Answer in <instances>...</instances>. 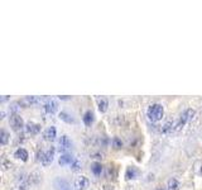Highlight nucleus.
Returning <instances> with one entry per match:
<instances>
[{"mask_svg": "<svg viewBox=\"0 0 202 190\" xmlns=\"http://www.w3.org/2000/svg\"><path fill=\"white\" fill-rule=\"evenodd\" d=\"M11 166H13V164L10 162L9 160L3 158V161H2V167H3V170H4V171H6V170H9V168H11Z\"/></svg>", "mask_w": 202, "mask_h": 190, "instance_id": "393cba45", "label": "nucleus"}, {"mask_svg": "<svg viewBox=\"0 0 202 190\" xmlns=\"http://www.w3.org/2000/svg\"><path fill=\"white\" fill-rule=\"evenodd\" d=\"M178 189H179V181L174 178H171L167 184V190H178Z\"/></svg>", "mask_w": 202, "mask_h": 190, "instance_id": "aec40b11", "label": "nucleus"}, {"mask_svg": "<svg viewBox=\"0 0 202 190\" xmlns=\"http://www.w3.org/2000/svg\"><path fill=\"white\" fill-rule=\"evenodd\" d=\"M10 125H11V128L15 132L21 131V129H23V127H24L23 118H21L20 115H18L17 113H13L10 115Z\"/></svg>", "mask_w": 202, "mask_h": 190, "instance_id": "39448f33", "label": "nucleus"}, {"mask_svg": "<svg viewBox=\"0 0 202 190\" xmlns=\"http://www.w3.org/2000/svg\"><path fill=\"white\" fill-rule=\"evenodd\" d=\"M58 146H60V150L63 153H67L68 151H71L72 148H73V142L70 139L68 136L63 135V136H61V138L58 141Z\"/></svg>", "mask_w": 202, "mask_h": 190, "instance_id": "20e7f679", "label": "nucleus"}, {"mask_svg": "<svg viewBox=\"0 0 202 190\" xmlns=\"http://www.w3.org/2000/svg\"><path fill=\"white\" fill-rule=\"evenodd\" d=\"M138 176V170H136L135 167H128L126 168V172H125V179L126 180H133Z\"/></svg>", "mask_w": 202, "mask_h": 190, "instance_id": "dca6fc26", "label": "nucleus"}, {"mask_svg": "<svg viewBox=\"0 0 202 190\" xmlns=\"http://www.w3.org/2000/svg\"><path fill=\"white\" fill-rule=\"evenodd\" d=\"M75 161V158L72 157V155H70V153H62L61 155V157H60V165L61 166H67V165H72V162Z\"/></svg>", "mask_w": 202, "mask_h": 190, "instance_id": "f8f14e48", "label": "nucleus"}, {"mask_svg": "<svg viewBox=\"0 0 202 190\" xmlns=\"http://www.w3.org/2000/svg\"><path fill=\"white\" fill-rule=\"evenodd\" d=\"M27 181L29 182V185L32 186V185H37L38 182L41 181V174L38 172V171H33L29 176L27 178Z\"/></svg>", "mask_w": 202, "mask_h": 190, "instance_id": "ddd939ff", "label": "nucleus"}, {"mask_svg": "<svg viewBox=\"0 0 202 190\" xmlns=\"http://www.w3.org/2000/svg\"><path fill=\"white\" fill-rule=\"evenodd\" d=\"M42 100H43L42 98H37V96H25V98H23V99H20L18 103H19V105H21V107L28 108V107H31V105L41 103Z\"/></svg>", "mask_w": 202, "mask_h": 190, "instance_id": "0eeeda50", "label": "nucleus"}, {"mask_svg": "<svg viewBox=\"0 0 202 190\" xmlns=\"http://www.w3.org/2000/svg\"><path fill=\"white\" fill-rule=\"evenodd\" d=\"M154 190H164V188H162V186H157V188H154Z\"/></svg>", "mask_w": 202, "mask_h": 190, "instance_id": "c756f323", "label": "nucleus"}, {"mask_svg": "<svg viewBox=\"0 0 202 190\" xmlns=\"http://www.w3.org/2000/svg\"><path fill=\"white\" fill-rule=\"evenodd\" d=\"M90 157L93 158V160H103L104 158V153L101 151H96V152H92L90 155Z\"/></svg>", "mask_w": 202, "mask_h": 190, "instance_id": "a878e982", "label": "nucleus"}, {"mask_svg": "<svg viewBox=\"0 0 202 190\" xmlns=\"http://www.w3.org/2000/svg\"><path fill=\"white\" fill-rule=\"evenodd\" d=\"M60 99H63V100H66V99H70V98H67V96H60Z\"/></svg>", "mask_w": 202, "mask_h": 190, "instance_id": "7c9ffc66", "label": "nucleus"}, {"mask_svg": "<svg viewBox=\"0 0 202 190\" xmlns=\"http://www.w3.org/2000/svg\"><path fill=\"white\" fill-rule=\"evenodd\" d=\"M91 171L93 175H96V176H100L101 174H103V165L100 162H93L91 165Z\"/></svg>", "mask_w": 202, "mask_h": 190, "instance_id": "6ab92c4d", "label": "nucleus"}, {"mask_svg": "<svg viewBox=\"0 0 202 190\" xmlns=\"http://www.w3.org/2000/svg\"><path fill=\"white\" fill-rule=\"evenodd\" d=\"M25 131L28 135H38L39 131H41V125L37 124V123H33V122H28L25 124Z\"/></svg>", "mask_w": 202, "mask_h": 190, "instance_id": "9b49d317", "label": "nucleus"}, {"mask_svg": "<svg viewBox=\"0 0 202 190\" xmlns=\"http://www.w3.org/2000/svg\"><path fill=\"white\" fill-rule=\"evenodd\" d=\"M54 147H49L47 151H39L37 153V161H39L43 166H49L54 160Z\"/></svg>", "mask_w": 202, "mask_h": 190, "instance_id": "7ed1b4c3", "label": "nucleus"}, {"mask_svg": "<svg viewBox=\"0 0 202 190\" xmlns=\"http://www.w3.org/2000/svg\"><path fill=\"white\" fill-rule=\"evenodd\" d=\"M162 132L165 133V135H168L171 132H176V122H167L163 125Z\"/></svg>", "mask_w": 202, "mask_h": 190, "instance_id": "f3484780", "label": "nucleus"}, {"mask_svg": "<svg viewBox=\"0 0 202 190\" xmlns=\"http://www.w3.org/2000/svg\"><path fill=\"white\" fill-rule=\"evenodd\" d=\"M71 170L75 171V172L80 171V170H81V161L77 160V158H75V161H73V162H72V165H71Z\"/></svg>", "mask_w": 202, "mask_h": 190, "instance_id": "b1692460", "label": "nucleus"}, {"mask_svg": "<svg viewBox=\"0 0 202 190\" xmlns=\"http://www.w3.org/2000/svg\"><path fill=\"white\" fill-rule=\"evenodd\" d=\"M14 157L18 158V160H21V161H28V157H29V155H28L27 150L24 148H18L15 152H14Z\"/></svg>", "mask_w": 202, "mask_h": 190, "instance_id": "2eb2a0df", "label": "nucleus"}, {"mask_svg": "<svg viewBox=\"0 0 202 190\" xmlns=\"http://www.w3.org/2000/svg\"><path fill=\"white\" fill-rule=\"evenodd\" d=\"M97 108L101 112V113H105V112L107 110V108H109V102H107L106 98H97Z\"/></svg>", "mask_w": 202, "mask_h": 190, "instance_id": "4468645a", "label": "nucleus"}, {"mask_svg": "<svg viewBox=\"0 0 202 190\" xmlns=\"http://www.w3.org/2000/svg\"><path fill=\"white\" fill-rule=\"evenodd\" d=\"M8 141H9L8 132L2 129V131H0V143H2V145H6V143H8Z\"/></svg>", "mask_w": 202, "mask_h": 190, "instance_id": "4be33fe9", "label": "nucleus"}, {"mask_svg": "<svg viewBox=\"0 0 202 190\" xmlns=\"http://www.w3.org/2000/svg\"><path fill=\"white\" fill-rule=\"evenodd\" d=\"M112 145H114L115 148H121V147H122V142H121V139H120V138H118V137H115V138L112 139Z\"/></svg>", "mask_w": 202, "mask_h": 190, "instance_id": "bb28decb", "label": "nucleus"}, {"mask_svg": "<svg viewBox=\"0 0 202 190\" xmlns=\"http://www.w3.org/2000/svg\"><path fill=\"white\" fill-rule=\"evenodd\" d=\"M194 117H196V110L192 109V108L186 109V110L183 112V113L181 114L179 119L176 122V132L181 131L187 123H190L191 121H193V118H194Z\"/></svg>", "mask_w": 202, "mask_h": 190, "instance_id": "f03ea898", "label": "nucleus"}, {"mask_svg": "<svg viewBox=\"0 0 202 190\" xmlns=\"http://www.w3.org/2000/svg\"><path fill=\"white\" fill-rule=\"evenodd\" d=\"M43 109L47 114L53 115L57 110H58V103H57L54 99H47L43 104Z\"/></svg>", "mask_w": 202, "mask_h": 190, "instance_id": "423d86ee", "label": "nucleus"}, {"mask_svg": "<svg viewBox=\"0 0 202 190\" xmlns=\"http://www.w3.org/2000/svg\"><path fill=\"white\" fill-rule=\"evenodd\" d=\"M60 119L63 122H66L67 124H72V123H75V119L72 118L68 113H66V112H61L60 113Z\"/></svg>", "mask_w": 202, "mask_h": 190, "instance_id": "412c9836", "label": "nucleus"}, {"mask_svg": "<svg viewBox=\"0 0 202 190\" xmlns=\"http://www.w3.org/2000/svg\"><path fill=\"white\" fill-rule=\"evenodd\" d=\"M193 170H194V172L198 175V176H202V161H201V160H198V161H196V162H194Z\"/></svg>", "mask_w": 202, "mask_h": 190, "instance_id": "5701e85b", "label": "nucleus"}, {"mask_svg": "<svg viewBox=\"0 0 202 190\" xmlns=\"http://www.w3.org/2000/svg\"><path fill=\"white\" fill-rule=\"evenodd\" d=\"M90 185L89 179L81 175V176H77L75 180V190H86Z\"/></svg>", "mask_w": 202, "mask_h": 190, "instance_id": "6e6552de", "label": "nucleus"}, {"mask_svg": "<svg viewBox=\"0 0 202 190\" xmlns=\"http://www.w3.org/2000/svg\"><path fill=\"white\" fill-rule=\"evenodd\" d=\"M163 115H164V109L162 107V104H158V103L152 104L150 107L148 108V110H147V117H148L149 121H152V122H159V121H162Z\"/></svg>", "mask_w": 202, "mask_h": 190, "instance_id": "f257e3e1", "label": "nucleus"}, {"mask_svg": "<svg viewBox=\"0 0 202 190\" xmlns=\"http://www.w3.org/2000/svg\"><path fill=\"white\" fill-rule=\"evenodd\" d=\"M54 188H56V190H73L71 188V185H70V182L67 181V180H64V179H62V178H57V179H54Z\"/></svg>", "mask_w": 202, "mask_h": 190, "instance_id": "1a4fd4ad", "label": "nucleus"}, {"mask_svg": "<svg viewBox=\"0 0 202 190\" xmlns=\"http://www.w3.org/2000/svg\"><path fill=\"white\" fill-rule=\"evenodd\" d=\"M104 190H115V189H114V186H111V185H105V186H104Z\"/></svg>", "mask_w": 202, "mask_h": 190, "instance_id": "cd10ccee", "label": "nucleus"}, {"mask_svg": "<svg viewBox=\"0 0 202 190\" xmlns=\"http://www.w3.org/2000/svg\"><path fill=\"white\" fill-rule=\"evenodd\" d=\"M93 113L91 110H87L85 113V115H83V123H85V125H87V127H90L92 123H93Z\"/></svg>", "mask_w": 202, "mask_h": 190, "instance_id": "a211bd4d", "label": "nucleus"}, {"mask_svg": "<svg viewBox=\"0 0 202 190\" xmlns=\"http://www.w3.org/2000/svg\"><path fill=\"white\" fill-rule=\"evenodd\" d=\"M56 137H57L56 127H48V128L43 132V138H44L46 141H48V142H53V141L56 139Z\"/></svg>", "mask_w": 202, "mask_h": 190, "instance_id": "9d476101", "label": "nucleus"}, {"mask_svg": "<svg viewBox=\"0 0 202 190\" xmlns=\"http://www.w3.org/2000/svg\"><path fill=\"white\" fill-rule=\"evenodd\" d=\"M8 99H9V98H8V96H3V98H2V103L6 102V100H8Z\"/></svg>", "mask_w": 202, "mask_h": 190, "instance_id": "c85d7f7f", "label": "nucleus"}]
</instances>
